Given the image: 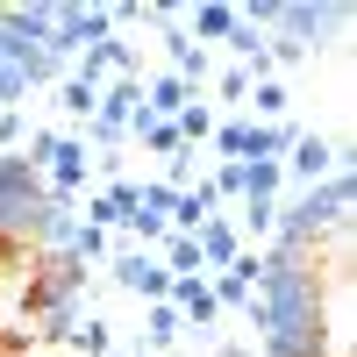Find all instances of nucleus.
Instances as JSON below:
<instances>
[{
	"instance_id": "obj_6",
	"label": "nucleus",
	"mask_w": 357,
	"mask_h": 357,
	"mask_svg": "<svg viewBox=\"0 0 357 357\" xmlns=\"http://www.w3.org/2000/svg\"><path fill=\"white\" fill-rule=\"evenodd\" d=\"M57 107H65L72 122H93V114H100V93H93L86 79H65V86H57Z\"/></svg>"
},
{
	"instance_id": "obj_5",
	"label": "nucleus",
	"mask_w": 357,
	"mask_h": 357,
	"mask_svg": "<svg viewBox=\"0 0 357 357\" xmlns=\"http://www.w3.org/2000/svg\"><path fill=\"white\" fill-rule=\"evenodd\" d=\"M329 165H336V151H329V143H321V136H293V172H301L307 186H314V178L329 172Z\"/></svg>"
},
{
	"instance_id": "obj_13",
	"label": "nucleus",
	"mask_w": 357,
	"mask_h": 357,
	"mask_svg": "<svg viewBox=\"0 0 357 357\" xmlns=\"http://www.w3.org/2000/svg\"><path fill=\"white\" fill-rule=\"evenodd\" d=\"M129 357H151V350H129Z\"/></svg>"
},
{
	"instance_id": "obj_7",
	"label": "nucleus",
	"mask_w": 357,
	"mask_h": 357,
	"mask_svg": "<svg viewBox=\"0 0 357 357\" xmlns=\"http://www.w3.org/2000/svg\"><path fill=\"white\" fill-rule=\"evenodd\" d=\"M165 272L172 279H200V243L193 236H165Z\"/></svg>"
},
{
	"instance_id": "obj_10",
	"label": "nucleus",
	"mask_w": 357,
	"mask_h": 357,
	"mask_svg": "<svg viewBox=\"0 0 357 357\" xmlns=\"http://www.w3.org/2000/svg\"><path fill=\"white\" fill-rule=\"evenodd\" d=\"M193 29H200V36H229V29H236V8H200Z\"/></svg>"
},
{
	"instance_id": "obj_3",
	"label": "nucleus",
	"mask_w": 357,
	"mask_h": 357,
	"mask_svg": "<svg viewBox=\"0 0 357 357\" xmlns=\"http://www.w3.org/2000/svg\"><path fill=\"white\" fill-rule=\"evenodd\" d=\"M193 243H200V264H222V272L236 264V229H229V222H200Z\"/></svg>"
},
{
	"instance_id": "obj_2",
	"label": "nucleus",
	"mask_w": 357,
	"mask_h": 357,
	"mask_svg": "<svg viewBox=\"0 0 357 357\" xmlns=\"http://www.w3.org/2000/svg\"><path fill=\"white\" fill-rule=\"evenodd\" d=\"M257 279H264V257H236L207 293H215V307H222V301H229V307H250V286H257Z\"/></svg>"
},
{
	"instance_id": "obj_12",
	"label": "nucleus",
	"mask_w": 357,
	"mask_h": 357,
	"mask_svg": "<svg viewBox=\"0 0 357 357\" xmlns=\"http://www.w3.org/2000/svg\"><path fill=\"white\" fill-rule=\"evenodd\" d=\"M15 143H22V114L8 107V114H0V151H15Z\"/></svg>"
},
{
	"instance_id": "obj_11",
	"label": "nucleus",
	"mask_w": 357,
	"mask_h": 357,
	"mask_svg": "<svg viewBox=\"0 0 357 357\" xmlns=\"http://www.w3.org/2000/svg\"><path fill=\"white\" fill-rule=\"evenodd\" d=\"M257 114H286V86L279 79H257Z\"/></svg>"
},
{
	"instance_id": "obj_1",
	"label": "nucleus",
	"mask_w": 357,
	"mask_h": 357,
	"mask_svg": "<svg viewBox=\"0 0 357 357\" xmlns=\"http://www.w3.org/2000/svg\"><path fill=\"white\" fill-rule=\"evenodd\" d=\"M114 279H122L129 293H143V301H165V293H172V272L158 257H143V250H129L122 264H114Z\"/></svg>"
},
{
	"instance_id": "obj_9",
	"label": "nucleus",
	"mask_w": 357,
	"mask_h": 357,
	"mask_svg": "<svg viewBox=\"0 0 357 357\" xmlns=\"http://www.w3.org/2000/svg\"><path fill=\"white\" fill-rule=\"evenodd\" d=\"M178 143H200V136H215V114H207V107H178Z\"/></svg>"
},
{
	"instance_id": "obj_8",
	"label": "nucleus",
	"mask_w": 357,
	"mask_h": 357,
	"mask_svg": "<svg viewBox=\"0 0 357 357\" xmlns=\"http://www.w3.org/2000/svg\"><path fill=\"white\" fill-rule=\"evenodd\" d=\"M178 329H186V321L172 314V301H151V350H172V343H178Z\"/></svg>"
},
{
	"instance_id": "obj_4",
	"label": "nucleus",
	"mask_w": 357,
	"mask_h": 357,
	"mask_svg": "<svg viewBox=\"0 0 357 357\" xmlns=\"http://www.w3.org/2000/svg\"><path fill=\"white\" fill-rule=\"evenodd\" d=\"M178 107H193V86L186 79H151V100H143V114H151V122H158V114H178Z\"/></svg>"
}]
</instances>
